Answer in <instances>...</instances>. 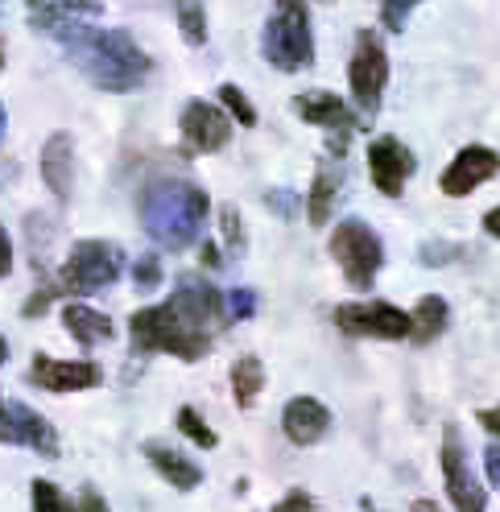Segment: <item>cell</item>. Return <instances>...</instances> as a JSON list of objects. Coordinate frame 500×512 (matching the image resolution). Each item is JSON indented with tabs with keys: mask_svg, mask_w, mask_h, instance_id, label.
<instances>
[{
	"mask_svg": "<svg viewBox=\"0 0 500 512\" xmlns=\"http://www.w3.org/2000/svg\"><path fill=\"white\" fill-rule=\"evenodd\" d=\"M54 38L67 46L75 67L104 91H133L149 71V58L124 29H96L87 21H67L54 29Z\"/></svg>",
	"mask_w": 500,
	"mask_h": 512,
	"instance_id": "obj_1",
	"label": "cell"
},
{
	"mask_svg": "<svg viewBox=\"0 0 500 512\" xmlns=\"http://www.w3.org/2000/svg\"><path fill=\"white\" fill-rule=\"evenodd\" d=\"M207 215H211V199L195 182H178V178L149 182L141 195V223H145L149 240L162 248H174V252L191 248L203 236Z\"/></svg>",
	"mask_w": 500,
	"mask_h": 512,
	"instance_id": "obj_2",
	"label": "cell"
},
{
	"mask_svg": "<svg viewBox=\"0 0 500 512\" xmlns=\"http://www.w3.org/2000/svg\"><path fill=\"white\" fill-rule=\"evenodd\" d=\"M129 335H133V351H137V356H149V351H170V356H178L186 364L203 360L207 347H211V331L191 327L170 302L166 306L137 310L129 318Z\"/></svg>",
	"mask_w": 500,
	"mask_h": 512,
	"instance_id": "obj_3",
	"label": "cell"
},
{
	"mask_svg": "<svg viewBox=\"0 0 500 512\" xmlns=\"http://www.w3.org/2000/svg\"><path fill=\"white\" fill-rule=\"evenodd\" d=\"M261 54L277 71H302L315 62V34H310L306 0H277L261 34Z\"/></svg>",
	"mask_w": 500,
	"mask_h": 512,
	"instance_id": "obj_4",
	"label": "cell"
},
{
	"mask_svg": "<svg viewBox=\"0 0 500 512\" xmlns=\"http://www.w3.org/2000/svg\"><path fill=\"white\" fill-rule=\"evenodd\" d=\"M124 273V252L108 240H79L58 273V294H100Z\"/></svg>",
	"mask_w": 500,
	"mask_h": 512,
	"instance_id": "obj_5",
	"label": "cell"
},
{
	"mask_svg": "<svg viewBox=\"0 0 500 512\" xmlns=\"http://www.w3.org/2000/svg\"><path fill=\"white\" fill-rule=\"evenodd\" d=\"M331 256L339 261L352 290H372V281L385 265V244L364 219H343L331 232Z\"/></svg>",
	"mask_w": 500,
	"mask_h": 512,
	"instance_id": "obj_6",
	"label": "cell"
},
{
	"mask_svg": "<svg viewBox=\"0 0 500 512\" xmlns=\"http://www.w3.org/2000/svg\"><path fill=\"white\" fill-rule=\"evenodd\" d=\"M348 83H352L356 108L364 116H377L381 91L389 83V54H385L381 34H372V29H360V34H356V54L348 62Z\"/></svg>",
	"mask_w": 500,
	"mask_h": 512,
	"instance_id": "obj_7",
	"label": "cell"
},
{
	"mask_svg": "<svg viewBox=\"0 0 500 512\" xmlns=\"http://www.w3.org/2000/svg\"><path fill=\"white\" fill-rule=\"evenodd\" d=\"M335 327L360 339H410L414 318L389 302H348L335 306Z\"/></svg>",
	"mask_w": 500,
	"mask_h": 512,
	"instance_id": "obj_8",
	"label": "cell"
},
{
	"mask_svg": "<svg viewBox=\"0 0 500 512\" xmlns=\"http://www.w3.org/2000/svg\"><path fill=\"white\" fill-rule=\"evenodd\" d=\"M0 442L29 446V451H38L42 459H58V434H54V426L42 418V413L21 405V401H0Z\"/></svg>",
	"mask_w": 500,
	"mask_h": 512,
	"instance_id": "obj_9",
	"label": "cell"
},
{
	"mask_svg": "<svg viewBox=\"0 0 500 512\" xmlns=\"http://www.w3.org/2000/svg\"><path fill=\"white\" fill-rule=\"evenodd\" d=\"M443 479H447V496H451L455 512H484L488 508V496L476 484L472 467H467V455H463V442H459L455 426H447V434H443Z\"/></svg>",
	"mask_w": 500,
	"mask_h": 512,
	"instance_id": "obj_10",
	"label": "cell"
},
{
	"mask_svg": "<svg viewBox=\"0 0 500 512\" xmlns=\"http://www.w3.org/2000/svg\"><path fill=\"white\" fill-rule=\"evenodd\" d=\"M496 174H500V153L488 149V145H467V149L455 153V162L443 170L439 190L447 199H463V195H472L476 186H484Z\"/></svg>",
	"mask_w": 500,
	"mask_h": 512,
	"instance_id": "obj_11",
	"label": "cell"
},
{
	"mask_svg": "<svg viewBox=\"0 0 500 512\" xmlns=\"http://www.w3.org/2000/svg\"><path fill=\"white\" fill-rule=\"evenodd\" d=\"M182 137L191 153H215L232 137V116L207 100H191L182 108Z\"/></svg>",
	"mask_w": 500,
	"mask_h": 512,
	"instance_id": "obj_12",
	"label": "cell"
},
{
	"mask_svg": "<svg viewBox=\"0 0 500 512\" xmlns=\"http://www.w3.org/2000/svg\"><path fill=\"white\" fill-rule=\"evenodd\" d=\"M414 170H418L414 153L405 149L401 141L381 137V141H372V145H368V174H372V186H377L381 195L397 199L401 190H405V178H410Z\"/></svg>",
	"mask_w": 500,
	"mask_h": 512,
	"instance_id": "obj_13",
	"label": "cell"
},
{
	"mask_svg": "<svg viewBox=\"0 0 500 512\" xmlns=\"http://www.w3.org/2000/svg\"><path fill=\"white\" fill-rule=\"evenodd\" d=\"M29 380L42 384L50 393H83V389H96L104 380L100 364L91 360H54V356H38L34 368H29Z\"/></svg>",
	"mask_w": 500,
	"mask_h": 512,
	"instance_id": "obj_14",
	"label": "cell"
},
{
	"mask_svg": "<svg viewBox=\"0 0 500 512\" xmlns=\"http://www.w3.org/2000/svg\"><path fill=\"white\" fill-rule=\"evenodd\" d=\"M170 306L186 318L191 327H199V331H211V323H220L224 318V298H220V290L215 285H207L203 277H178V290H174V298H170Z\"/></svg>",
	"mask_w": 500,
	"mask_h": 512,
	"instance_id": "obj_15",
	"label": "cell"
},
{
	"mask_svg": "<svg viewBox=\"0 0 500 512\" xmlns=\"http://www.w3.org/2000/svg\"><path fill=\"white\" fill-rule=\"evenodd\" d=\"M281 430L294 446H315L327 430H331V409L315 397H294L281 409Z\"/></svg>",
	"mask_w": 500,
	"mask_h": 512,
	"instance_id": "obj_16",
	"label": "cell"
},
{
	"mask_svg": "<svg viewBox=\"0 0 500 512\" xmlns=\"http://www.w3.org/2000/svg\"><path fill=\"white\" fill-rule=\"evenodd\" d=\"M294 112L306 120V124H319L327 128V133H339V137H348L356 133V116L348 112V104L339 100V95L331 91H306V95H294Z\"/></svg>",
	"mask_w": 500,
	"mask_h": 512,
	"instance_id": "obj_17",
	"label": "cell"
},
{
	"mask_svg": "<svg viewBox=\"0 0 500 512\" xmlns=\"http://www.w3.org/2000/svg\"><path fill=\"white\" fill-rule=\"evenodd\" d=\"M71 170H75V145L71 133H54L42 145V178L54 190V199H67L71 195Z\"/></svg>",
	"mask_w": 500,
	"mask_h": 512,
	"instance_id": "obj_18",
	"label": "cell"
},
{
	"mask_svg": "<svg viewBox=\"0 0 500 512\" xmlns=\"http://www.w3.org/2000/svg\"><path fill=\"white\" fill-rule=\"evenodd\" d=\"M145 459H149L153 471H158L166 484H174L178 492H191V488L203 484V467H195L186 455L170 451V446H162V442H145Z\"/></svg>",
	"mask_w": 500,
	"mask_h": 512,
	"instance_id": "obj_19",
	"label": "cell"
},
{
	"mask_svg": "<svg viewBox=\"0 0 500 512\" xmlns=\"http://www.w3.org/2000/svg\"><path fill=\"white\" fill-rule=\"evenodd\" d=\"M25 5H29V13H34V25L50 29V34L67 21H83V17L100 13L96 0H25Z\"/></svg>",
	"mask_w": 500,
	"mask_h": 512,
	"instance_id": "obj_20",
	"label": "cell"
},
{
	"mask_svg": "<svg viewBox=\"0 0 500 512\" xmlns=\"http://www.w3.org/2000/svg\"><path fill=\"white\" fill-rule=\"evenodd\" d=\"M339 182H343V166H331V162H319L315 170V182H310V199H306V219L323 228L331 219V207H335V195H339Z\"/></svg>",
	"mask_w": 500,
	"mask_h": 512,
	"instance_id": "obj_21",
	"label": "cell"
},
{
	"mask_svg": "<svg viewBox=\"0 0 500 512\" xmlns=\"http://www.w3.org/2000/svg\"><path fill=\"white\" fill-rule=\"evenodd\" d=\"M62 323H67L71 339H75V343H83V347H96V343H108V339H112V323H108V314L91 310V306H79V302H71L67 310H62Z\"/></svg>",
	"mask_w": 500,
	"mask_h": 512,
	"instance_id": "obj_22",
	"label": "cell"
},
{
	"mask_svg": "<svg viewBox=\"0 0 500 512\" xmlns=\"http://www.w3.org/2000/svg\"><path fill=\"white\" fill-rule=\"evenodd\" d=\"M261 389H265V364H261L257 356H240V360L232 364V397H236V405H240V409L257 405Z\"/></svg>",
	"mask_w": 500,
	"mask_h": 512,
	"instance_id": "obj_23",
	"label": "cell"
},
{
	"mask_svg": "<svg viewBox=\"0 0 500 512\" xmlns=\"http://www.w3.org/2000/svg\"><path fill=\"white\" fill-rule=\"evenodd\" d=\"M414 343H430V339H439L443 331H447V318H451V310H447V302L439 298V294H426L418 306H414Z\"/></svg>",
	"mask_w": 500,
	"mask_h": 512,
	"instance_id": "obj_24",
	"label": "cell"
},
{
	"mask_svg": "<svg viewBox=\"0 0 500 512\" xmlns=\"http://www.w3.org/2000/svg\"><path fill=\"white\" fill-rule=\"evenodd\" d=\"M174 17L186 46H203L207 42V13H203V0H174Z\"/></svg>",
	"mask_w": 500,
	"mask_h": 512,
	"instance_id": "obj_25",
	"label": "cell"
},
{
	"mask_svg": "<svg viewBox=\"0 0 500 512\" xmlns=\"http://www.w3.org/2000/svg\"><path fill=\"white\" fill-rule=\"evenodd\" d=\"M34 512H79L75 500H67L58 492V484H50V479H34Z\"/></svg>",
	"mask_w": 500,
	"mask_h": 512,
	"instance_id": "obj_26",
	"label": "cell"
},
{
	"mask_svg": "<svg viewBox=\"0 0 500 512\" xmlns=\"http://www.w3.org/2000/svg\"><path fill=\"white\" fill-rule=\"evenodd\" d=\"M178 430H182L186 438H191L195 446H203V451H211V446L220 442V438H215V430H211V426L199 418V413H195L191 405H182V409H178Z\"/></svg>",
	"mask_w": 500,
	"mask_h": 512,
	"instance_id": "obj_27",
	"label": "cell"
},
{
	"mask_svg": "<svg viewBox=\"0 0 500 512\" xmlns=\"http://www.w3.org/2000/svg\"><path fill=\"white\" fill-rule=\"evenodd\" d=\"M220 100H224L228 116H232V120H240L244 128H253V124H257V108L248 104V95H244L236 83H224V87H220Z\"/></svg>",
	"mask_w": 500,
	"mask_h": 512,
	"instance_id": "obj_28",
	"label": "cell"
},
{
	"mask_svg": "<svg viewBox=\"0 0 500 512\" xmlns=\"http://www.w3.org/2000/svg\"><path fill=\"white\" fill-rule=\"evenodd\" d=\"M133 285L141 294H153L162 285V261L153 252H145V256H137V265H133Z\"/></svg>",
	"mask_w": 500,
	"mask_h": 512,
	"instance_id": "obj_29",
	"label": "cell"
},
{
	"mask_svg": "<svg viewBox=\"0 0 500 512\" xmlns=\"http://www.w3.org/2000/svg\"><path fill=\"white\" fill-rule=\"evenodd\" d=\"M422 5V0H381V25L389 29V34H401L405 21H410V13Z\"/></svg>",
	"mask_w": 500,
	"mask_h": 512,
	"instance_id": "obj_30",
	"label": "cell"
},
{
	"mask_svg": "<svg viewBox=\"0 0 500 512\" xmlns=\"http://www.w3.org/2000/svg\"><path fill=\"white\" fill-rule=\"evenodd\" d=\"M220 219H224V240H228V252H232V256H244L248 236H244V219H240V211H236V207H224V211H220Z\"/></svg>",
	"mask_w": 500,
	"mask_h": 512,
	"instance_id": "obj_31",
	"label": "cell"
},
{
	"mask_svg": "<svg viewBox=\"0 0 500 512\" xmlns=\"http://www.w3.org/2000/svg\"><path fill=\"white\" fill-rule=\"evenodd\" d=\"M459 252H463L459 244H447V240H426V244L418 248V261H422L426 269H434V265H451Z\"/></svg>",
	"mask_w": 500,
	"mask_h": 512,
	"instance_id": "obj_32",
	"label": "cell"
},
{
	"mask_svg": "<svg viewBox=\"0 0 500 512\" xmlns=\"http://www.w3.org/2000/svg\"><path fill=\"white\" fill-rule=\"evenodd\" d=\"M265 207H269V211H277L281 219H298V211H302V199L294 195V190L277 186V190H269V195H265Z\"/></svg>",
	"mask_w": 500,
	"mask_h": 512,
	"instance_id": "obj_33",
	"label": "cell"
},
{
	"mask_svg": "<svg viewBox=\"0 0 500 512\" xmlns=\"http://www.w3.org/2000/svg\"><path fill=\"white\" fill-rule=\"evenodd\" d=\"M257 314V294L253 290H232L228 294V318H236V323H244V318Z\"/></svg>",
	"mask_w": 500,
	"mask_h": 512,
	"instance_id": "obj_34",
	"label": "cell"
},
{
	"mask_svg": "<svg viewBox=\"0 0 500 512\" xmlns=\"http://www.w3.org/2000/svg\"><path fill=\"white\" fill-rule=\"evenodd\" d=\"M273 512H315V496L306 488H294V492H286V500H281Z\"/></svg>",
	"mask_w": 500,
	"mask_h": 512,
	"instance_id": "obj_35",
	"label": "cell"
},
{
	"mask_svg": "<svg viewBox=\"0 0 500 512\" xmlns=\"http://www.w3.org/2000/svg\"><path fill=\"white\" fill-rule=\"evenodd\" d=\"M484 471H488V484L500 492V442H492L484 451Z\"/></svg>",
	"mask_w": 500,
	"mask_h": 512,
	"instance_id": "obj_36",
	"label": "cell"
},
{
	"mask_svg": "<svg viewBox=\"0 0 500 512\" xmlns=\"http://www.w3.org/2000/svg\"><path fill=\"white\" fill-rule=\"evenodd\" d=\"M54 294H58V290H38L34 298L25 302V314H29V318H34V314H46V306L54 302Z\"/></svg>",
	"mask_w": 500,
	"mask_h": 512,
	"instance_id": "obj_37",
	"label": "cell"
},
{
	"mask_svg": "<svg viewBox=\"0 0 500 512\" xmlns=\"http://www.w3.org/2000/svg\"><path fill=\"white\" fill-rule=\"evenodd\" d=\"M13 273V244H9V232L0 228V277Z\"/></svg>",
	"mask_w": 500,
	"mask_h": 512,
	"instance_id": "obj_38",
	"label": "cell"
},
{
	"mask_svg": "<svg viewBox=\"0 0 500 512\" xmlns=\"http://www.w3.org/2000/svg\"><path fill=\"white\" fill-rule=\"evenodd\" d=\"M476 422H480L488 434L500 438V405H496V409H480V413H476Z\"/></svg>",
	"mask_w": 500,
	"mask_h": 512,
	"instance_id": "obj_39",
	"label": "cell"
},
{
	"mask_svg": "<svg viewBox=\"0 0 500 512\" xmlns=\"http://www.w3.org/2000/svg\"><path fill=\"white\" fill-rule=\"evenodd\" d=\"M79 512H108V504L100 500V492H96V488H87V492H83V500H79Z\"/></svg>",
	"mask_w": 500,
	"mask_h": 512,
	"instance_id": "obj_40",
	"label": "cell"
},
{
	"mask_svg": "<svg viewBox=\"0 0 500 512\" xmlns=\"http://www.w3.org/2000/svg\"><path fill=\"white\" fill-rule=\"evenodd\" d=\"M484 232H488V236H496V240H500V207H492V211H488V215H484Z\"/></svg>",
	"mask_w": 500,
	"mask_h": 512,
	"instance_id": "obj_41",
	"label": "cell"
},
{
	"mask_svg": "<svg viewBox=\"0 0 500 512\" xmlns=\"http://www.w3.org/2000/svg\"><path fill=\"white\" fill-rule=\"evenodd\" d=\"M203 265H211V269L224 265V256H220V248H215V244H203Z\"/></svg>",
	"mask_w": 500,
	"mask_h": 512,
	"instance_id": "obj_42",
	"label": "cell"
},
{
	"mask_svg": "<svg viewBox=\"0 0 500 512\" xmlns=\"http://www.w3.org/2000/svg\"><path fill=\"white\" fill-rule=\"evenodd\" d=\"M410 512H439V504H434V500H414Z\"/></svg>",
	"mask_w": 500,
	"mask_h": 512,
	"instance_id": "obj_43",
	"label": "cell"
},
{
	"mask_svg": "<svg viewBox=\"0 0 500 512\" xmlns=\"http://www.w3.org/2000/svg\"><path fill=\"white\" fill-rule=\"evenodd\" d=\"M9 360V343H5V335H0V364Z\"/></svg>",
	"mask_w": 500,
	"mask_h": 512,
	"instance_id": "obj_44",
	"label": "cell"
},
{
	"mask_svg": "<svg viewBox=\"0 0 500 512\" xmlns=\"http://www.w3.org/2000/svg\"><path fill=\"white\" fill-rule=\"evenodd\" d=\"M0 141H5V108H0Z\"/></svg>",
	"mask_w": 500,
	"mask_h": 512,
	"instance_id": "obj_45",
	"label": "cell"
},
{
	"mask_svg": "<svg viewBox=\"0 0 500 512\" xmlns=\"http://www.w3.org/2000/svg\"><path fill=\"white\" fill-rule=\"evenodd\" d=\"M364 504V512H381V508H372V500H360Z\"/></svg>",
	"mask_w": 500,
	"mask_h": 512,
	"instance_id": "obj_46",
	"label": "cell"
}]
</instances>
